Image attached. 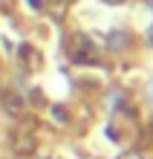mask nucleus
<instances>
[{
  "instance_id": "f257e3e1",
  "label": "nucleus",
  "mask_w": 153,
  "mask_h": 159,
  "mask_svg": "<svg viewBox=\"0 0 153 159\" xmlns=\"http://www.w3.org/2000/svg\"><path fill=\"white\" fill-rule=\"evenodd\" d=\"M15 151L17 153H32L35 151V136L32 133H15Z\"/></svg>"
},
{
  "instance_id": "f03ea898",
  "label": "nucleus",
  "mask_w": 153,
  "mask_h": 159,
  "mask_svg": "<svg viewBox=\"0 0 153 159\" xmlns=\"http://www.w3.org/2000/svg\"><path fill=\"white\" fill-rule=\"evenodd\" d=\"M107 46H110V49H116V52H121V49H127V46H130V38L124 32H110L107 35Z\"/></svg>"
},
{
  "instance_id": "7ed1b4c3",
  "label": "nucleus",
  "mask_w": 153,
  "mask_h": 159,
  "mask_svg": "<svg viewBox=\"0 0 153 159\" xmlns=\"http://www.w3.org/2000/svg\"><path fill=\"white\" fill-rule=\"evenodd\" d=\"M3 107H6V113H12V116H17L23 110V104H20V98H17V96H6L3 98Z\"/></svg>"
},
{
  "instance_id": "20e7f679",
  "label": "nucleus",
  "mask_w": 153,
  "mask_h": 159,
  "mask_svg": "<svg viewBox=\"0 0 153 159\" xmlns=\"http://www.w3.org/2000/svg\"><path fill=\"white\" fill-rule=\"evenodd\" d=\"M20 58H26L29 67H38V64H41V58H38V52L32 49V46H23V49H20Z\"/></svg>"
},
{
  "instance_id": "39448f33",
  "label": "nucleus",
  "mask_w": 153,
  "mask_h": 159,
  "mask_svg": "<svg viewBox=\"0 0 153 159\" xmlns=\"http://www.w3.org/2000/svg\"><path fill=\"white\" fill-rule=\"evenodd\" d=\"M119 159H145V156H142L139 151H127V153H121Z\"/></svg>"
},
{
  "instance_id": "423d86ee",
  "label": "nucleus",
  "mask_w": 153,
  "mask_h": 159,
  "mask_svg": "<svg viewBox=\"0 0 153 159\" xmlns=\"http://www.w3.org/2000/svg\"><path fill=\"white\" fill-rule=\"evenodd\" d=\"M29 6H32V9H41V6H43V0H29Z\"/></svg>"
},
{
  "instance_id": "0eeeda50",
  "label": "nucleus",
  "mask_w": 153,
  "mask_h": 159,
  "mask_svg": "<svg viewBox=\"0 0 153 159\" xmlns=\"http://www.w3.org/2000/svg\"><path fill=\"white\" fill-rule=\"evenodd\" d=\"M147 43L153 46V26H150V29H147Z\"/></svg>"
},
{
  "instance_id": "6e6552de",
  "label": "nucleus",
  "mask_w": 153,
  "mask_h": 159,
  "mask_svg": "<svg viewBox=\"0 0 153 159\" xmlns=\"http://www.w3.org/2000/svg\"><path fill=\"white\" fill-rule=\"evenodd\" d=\"M107 3H121V0H107Z\"/></svg>"
}]
</instances>
